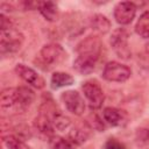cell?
Segmentation results:
<instances>
[{
  "mask_svg": "<svg viewBox=\"0 0 149 149\" xmlns=\"http://www.w3.org/2000/svg\"><path fill=\"white\" fill-rule=\"evenodd\" d=\"M102 119L113 127H120L127 123V114L115 107H105L102 109Z\"/></svg>",
  "mask_w": 149,
  "mask_h": 149,
  "instance_id": "obj_11",
  "label": "cell"
},
{
  "mask_svg": "<svg viewBox=\"0 0 149 149\" xmlns=\"http://www.w3.org/2000/svg\"><path fill=\"white\" fill-rule=\"evenodd\" d=\"M91 136V133H90V129L88 128H84V127H73L70 132H69V135H68V139L73 142L77 147L85 143Z\"/></svg>",
  "mask_w": 149,
  "mask_h": 149,
  "instance_id": "obj_17",
  "label": "cell"
},
{
  "mask_svg": "<svg viewBox=\"0 0 149 149\" xmlns=\"http://www.w3.org/2000/svg\"><path fill=\"white\" fill-rule=\"evenodd\" d=\"M15 72L23 81H26L28 85H30L37 90H42L45 86L44 78L36 70H34L33 68H30L23 63H19L15 65Z\"/></svg>",
  "mask_w": 149,
  "mask_h": 149,
  "instance_id": "obj_8",
  "label": "cell"
},
{
  "mask_svg": "<svg viewBox=\"0 0 149 149\" xmlns=\"http://www.w3.org/2000/svg\"><path fill=\"white\" fill-rule=\"evenodd\" d=\"M61 100L64 104L65 108L74 115L79 116V115L84 114V112L86 109L85 100L78 91H74V90L64 91L61 94Z\"/></svg>",
  "mask_w": 149,
  "mask_h": 149,
  "instance_id": "obj_7",
  "label": "cell"
},
{
  "mask_svg": "<svg viewBox=\"0 0 149 149\" xmlns=\"http://www.w3.org/2000/svg\"><path fill=\"white\" fill-rule=\"evenodd\" d=\"M51 121H52V125H54V128L55 130H59V132H65L66 129L70 128L71 126V120L69 116H66L65 114H63L59 109L52 115L51 118Z\"/></svg>",
  "mask_w": 149,
  "mask_h": 149,
  "instance_id": "obj_21",
  "label": "cell"
},
{
  "mask_svg": "<svg viewBox=\"0 0 149 149\" xmlns=\"http://www.w3.org/2000/svg\"><path fill=\"white\" fill-rule=\"evenodd\" d=\"M16 90H17V97H19L20 106H21L22 111L24 112L35 101V99H36L35 92L28 86H19V87H16Z\"/></svg>",
  "mask_w": 149,
  "mask_h": 149,
  "instance_id": "obj_14",
  "label": "cell"
},
{
  "mask_svg": "<svg viewBox=\"0 0 149 149\" xmlns=\"http://www.w3.org/2000/svg\"><path fill=\"white\" fill-rule=\"evenodd\" d=\"M73 81H74V78L70 73L62 72V71L54 72L52 76H51V79H50L51 87L54 90L62 88V87H65V86H70V85L73 84Z\"/></svg>",
  "mask_w": 149,
  "mask_h": 149,
  "instance_id": "obj_15",
  "label": "cell"
},
{
  "mask_svg": "<svg viewBox=\"0 0 149 149\" xmlns=\"http://www.w3.org/2000/svg\"><path fill=\"white\" fill-rule=\"evenodd\" d=\"M40 58L43 64L51 66L62 64L68 58L65 49L58 43H49L42 47L40 51Z\"/></svg>",
  "mask_w": 149,
  "mask_h": 149,
  "instance_id": "obj_4",
  "label": "cell"
},
{
  "mask_svg": "<svg viewBox=\"0 0 149 149\" xmlns=\"http://www.w3.org/2000/svg\"><path fill=\"white\" fill-rule=\"evenodd\" d=\"M135 33L143 38H149V10L142 13L139 17L135 24Z\"/></svg>",
  "mask_w": 149,
  "mask_h": 149,
  "instance_id": "obj_20",
  "label": "cell"
},
{
  "mask_svg": "<svg viewBox=\"0 0 149 149\" xmlns=\"http://www.w3.org/2000/svg\"><path fill=\"white\" fill-rule=\"evenodd\" d=\"M38 12L41 13V15L49 22H55L57 21L58 16H59V12H58V7L55 2L52 1H40V6H38Z\"/></svg>",
  "mask_w": 149,
  "mask_h": 149,
  "instance_id": "obj_13",
  "label": "cell"
},
{
  "mask_svg": "<svg viewBox=\"0 0 149 149\" xmlns=\"http://www.w3.org/2000/svg\"><path fill=\"white\" fill-rule=\"evenodd\" d=\"M129 33L125 28H116L113 30L109 38V44L118 57L122 59H129L132 57V51L129 48Z\"/></svg>",
  "mask_w": 149,
  "mask_h": 149,
  "instance_id": "obj_3",
  "label": "cell"
},
{
  "mask_svg": "<svg viewBox=\"0 0 149 149\" xmlns=\"http://www.w3.org/2000/svg\"><path fill=\"white\" fill-rule=\"evenodd\" d=\"M135 139L142 144H149V128H139L135 132Z\"/></svg>",
  "mask_w": 149,
  "mask_h": 149,
  "instance_id": "obj_22",
  "label": "cell"
},
{
  "mask_svg": "<svg viewBox=\"0 0 149 149\" xmlns=\"http://www.w3.org/2000/svg\"><path fill=\"white\" fill-rule=\"evenodd\" d=\"M34 127H35V129H36L38 133H41L42 135L48 136V139L54 135L55 128H54L52 121H51V119H50L47 114H44V113H41V112L38 113V115H37V116L35 118V120H34Z\"/></svg>",
  "mask_w": 149,
  "mask_h": 149,
  "instance_id": "obj_12",
  "label": "cell"
},
{
  "mask_svg": "<svg viewBox=\"0 0 149 149\" xmlns=\"http://www.w3.org/2000/svg\"><path fill=\"white\" fill-rule=\"evenodd\" d=\"M10 27H13V23H12L10 19H9L6 14L1 13V14H0V30L8 29V28H10Z\"/></svg>",
  "mask_w": 149,
  "mask_h": 149,
  "instance_id": "obj_24",
  "label": "cell"
},
{
  "mask_svg": "<svg viewBox=\"0 0 149 149\" xmlns=\"http://www.w3.org/2000/svg\"><path fill=\"white\" fill-rule=\"evenodd\" d=\"M49 148L50 149H76L77 146L71 142L68 137L58 136V135H52L48 139Z\"/></svg>",
  "mask_w": 149,
  "mask_h": 149,
  "instance_id": "obj_18",
  "label": "cell"
},
{
  "mask_svg": "<svg viewBox=\"0 0 149 149\" xmlns=\"http://www.w3.org/2000/svg\"><path fill=\"white\" fill-rule=\"evenodd\" d=\"M81 91L91 109L101 108L105 101V93L98 81L86 80L81 86Z\"/></svg>",
  "mask_w": 149,
  "mask_h": 149,
  "instance_id": "obj_6",
  "label": "cell"
},
{
  "mask_svg": "<svg viewBox=\"0 0 149 149\" xmlns=\"http://www.w3.org/2000/svg\"><path fill=\"white\" fill-rule=\"evenodd\" d=\"M130 76H132L130 68L116 61H111L106 63L102 70V78L107 81L123 83L128 80Z\"/></svg>",
  "mask_w": 149,
  "mask_h": 149,
  "instance_id": "obj_5",
  "label": "cell"
},
{
  "mask_svg": "<svg viewBox=\"0 0 149 149\" xmlns=\"http://www.w3.org/2000/svg\"><path fill=\"white\" fill-rule=\"evenodd\" d=\"M101 47V41L97 35H90L81 40L76 48L77 58L73 61V69L80 74L92 73L100 58Z\"/></svg>",
  "mask_w": 149,
  "mask_h": 149,
  "instance_id": "obj_1",
  "label": "cell"
},
{
  "mask_svg": "<svg viewBox=\"0 0 149 149\" xmlns=\"http://www.w3.org/2000/svg\"><path fill=\"white\" fill-rule=\"evenodd\" d=\"M91 28L98 34H106L111 29V21L102 14H94L90 19Z\"/></svg>",
  "mask_w": 149,
  "mask_h": 149,
  "instance_id": "obj_16",
  "label": "cell"
},
{
  "mask_svg": "<svg viewBox=\"0 0 149 149\" xmlns=\"http://www.w3.org/2000/svg\"><path fill=\"white\" fill-rule=\"evenodd\" d=\"M136 5L130 1H121L118 2L114 7V19L115 21L121 26L130 24L136 15Z\"/></svg>",
  "mask_w": 149,
  "mask_h": 149,
  "instance_id": "obj_9",
  "label": "cell"
},
{
  "mask_svg": "<svg viewBox=\"0 0 149 149\" xmlns=\"http://www.w3.org/2000/svg\"><path fill=\"white\" fill-rule=\"evenodd\" d=\"M104 148H105V149H126V146H125L122 142L118 141L116 139L111 137V139H108V140L105 142Z\"/></svg>",
  "mask_w": 149,
  "mask_h": 149,
  "instance_id": "obj_23",
  "label": "cell"
},
{
  "mask_svg": "<svg viewBox=\"0 0 149 149\" xmlns=\"http://www.w3.org/2000/svg\"><path fill=\"white\" fill-rule=\"evenodd\" d=\"M24 36L23 34L15 29L14 27H10L8 29L1 30L0 34V51L1 55H10L16 51H19L23 44Z\"/></svg>",
  "mask_w": 149,
  "mask_h": 149,
  "instance_id": "obj_2",
  "label": "cell"
},
{
  "mask_svg": "<svg viewBox=\"0 0 149 149\" xmlns=\"http://www.w3.org/2000/svg\"><path fill=\"white\" fill-rule=\"evenodd\" d=\"M0 107L2 112H14V113L23 112L20 106L16 87H7L1 91Z\"/></svg>",
  "mask_w": 149,
  "mask_h": 149,
  "instance_id": "obj_10",
  "label": "cell"
},
{
  "mask_svg": "<svg viewBox=\"0 0 149 149\" xmlns=\"http://www.w3.org/2000/svg\"><path fill=\"white\" fill-rule=\"evenodd\" d=\"M2 144L6 149H29V147L20 136L13 134L2 136Z\"/></svg>",
  "mask_w": 149,
  "mask_h": 149,
  "instance_id": "obj_19",
  "label": "cell"
}]
</instances>
